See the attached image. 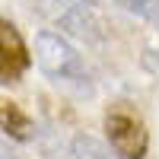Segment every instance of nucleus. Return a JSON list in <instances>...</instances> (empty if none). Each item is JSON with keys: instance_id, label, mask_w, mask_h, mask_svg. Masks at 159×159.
I'll return each mask as SVG.
<instances>
[{"instance_id": "9", "label": "nucleus", "mask_w": 159, "mask_h": 159, "mask_svg": "<svg viewBox=\"0 0 159 159\" xmlns=\"http://www.w3.org/2000/svg\"><path fill=\"white\" fill-rule=\"evenodd\" d=\"M70 3H76V7H89V10H96V3H99V0H70Z\"/></svg>"}, {"instance_id": "4", "label": "nucleus", "mask_w": 159, "mask_h": 159, "mask_svg": "<svg viewBox=\"0 0 159 159\" xmlns=\"http://www.w3.org/2000/svg\"><path fill=\"white\" fill-rule=\"evenodd\" d=\"M32 64V51L22 42L19 29L0 16V86H16Z\"/></svg>"}, {"instance_id": "1", "label": "nucleus", "mask_w": 159, "mask_h": 159, "mask_svg": "<svg viewBox=\"0 0 159 159\" xmlns=\"http://www.w3.org/2000/svg\"><path fill=\"white\" fill-rule=\"evenodd\" d=\"M35 64L54 86H64L76 92V96H92V70L86 57L80 54V48L70 42L67 35H61L54 29H42L35 35Z\"/></svg>"}, {"instance_id": "2", "label": "nucleus", "mask_w": 159, "mask_h": 159, "mask_svg": "<svg viewBox=\"0 0 159 159\" xmlns=\"http://www.w3.org/2000/svg\"><path fill=\"white\" fill-rule=\"evenodd\" d=\"M102 127H105V140H108V147L118 159H147V153H150L147 121L127 102L108 105V111L102 118Z\"/></svg>"}, {"instance_id": "5", "label": "nucleus", "mask_w": 159, "mask_h": 159, "mask_svg": "<svg viewBox=\"0 0 159 159\" xmlns=\"http://www.w3.org/2000/svg\"><path fill=\"white\" fill-rule=\"evenodd\" d=\"M0 130H3L10 140H16V143H29L38 134L35 121L29 118V111H25L19 102L3 99V96H0Z\"/></svg>"}, {"instance_id": "7", "label": "nucleus", "mask_w": 159, "mask_h": 159, "mask_svg": "<svg viewBox=\"0 0 159 159\" xmlns=\"http://www.w3.org/2000/svg\"><path fill=\"white\" fill-rule=\"evenodd\" d=\"M115 3L130 10L134 16L147 19V22H159V0H115Z\"/></svg>"}, {"instance_id": "6", "label": "nucleus", "mask_w": 159, "mask_h": 159, "mask_svg": "<svg viewBox=\"0 0 159 159\" xmlns=\"http://www.w3.org/2000/svg\"><path fill=\"white\" fill-rule=\"evenodd\" d=\"M67 159H118L111 147L92 134H76L67 147Z\"/></svg>"}, {"instance_id": "8", "label": "nucleus", "mask_w": 159, "mask_h": 159, "mask_svg": "<svg viewBox=\"0 0 159 159\" xmlns=\"http://www.w3.org/2000/svg\"><path fill=\"white\" fill-rule=\"evenodd\" d=\"M0 159H22L16 150H13L10 147V143H3V140H0Z\"/></svg>"}, {"instance_id": "3", "label": "nucleus", "mask_w": 159, "mask_h": 159, "mask_svg": "<svg viewBox=\"0 0 159 159\" xmlns=\"http://www.w3.org/2000/svg\"><path fill=\"white\" fill-rule=\"evenodd\" d=\"M35 10L54 25H61V35H76V38H99L102 22L96 10L76 7L70 0H35Z\"/></svg>"}]
</instances>
